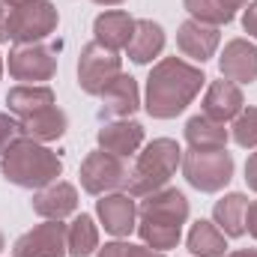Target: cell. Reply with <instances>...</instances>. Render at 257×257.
<instances>
[{"label": "cell", "instance_id": "83f0119b", "mask_svg": "<svg viewBox=\"0 0 257 257\" xmlns=\"http://www.w3.org/2000/svg\"><path fill=\"white\" fill-rule=\"evenodd\" d=\"M15 138H21V135H18V120H15L12 114H0V156L6 153V147H9Z\"/></svg>", "mask_w": 257, "mask_h": 257}, {"label": "cell", "instance_id": "ba28073f", "mask_svg": "<svg viewBox=\"0 0 257 257\" xmlns=\"http://www.w3.org/2000/svg\"><path fill=\"white\" fill-rule=\"evenodd\" d=\"M123 72V57L102 42H87L78 57V87L87 96H102V90Z\"/></svg>", "mask_w": 257, "mask_h": 257}, {"label": "cell", "instance_id": "603a6c76", "mask_svg": "<svg viewBox=\"0 0 257 257\" xmlns=\"http://www.w3.org/2000/svg\"><path fill=\"white\" fill-rule=\"evenodd\" d=\"M186 141L192 150H227L230 128H224V123H218V120L197 114L186 123Z\"/></svg>", "mask_w": 257, "mask_h": 257}, {"label": "cell", "instance_id": "30bf717a", "mask_svg": "<svg viewBox=\"0 0 257 257\" xmlns=\"http://www.w3.org/2000/svg\"><path fill=\"white\" fill-rule=\"evenodd\" d=\"M66 224L63 221H42L33 230L21 233L12 245V257H66Z\"/></svg>", "mask_w": 257, "mask_h": 257}, {"label": "cell", "instance_id": "d6a6232c", "mask_svg": "<svg viewBox=\"0 0 257 257\" xmlns=\"http://www.w3.org/2000/svg\"><path fill=\"white\" fill-rule=\"evenodd\" d=\"M0 42H9V6L0 0Z\"/></svg>", "mask_w": 257, "mask_h": 257}, {"label": "cell", "instance_id": "4316f807", "mask_svg": "<svg viewBox=\"0 0 257 257\" xmlns=\"http://www.w3.org/2000/svg\"><path fill=\"white\" fill-rule=\"evenodd\" d=\"M230 138L242 150H257V105L254 108H242V114L230 126Z\"/></svg>", "mask_w": 257, "mask_h": 257}, {"label": "cell", "instance_id": "d4e9b609", "mask_svg": "<svg viewBox=\"0 0 257 257\" xmlns=\"http://www.w3.org/2000/svg\"><path fill=\"white\" fill-rule=\"evenodd\" d=\"M189 251L194 257H224L227 254V236L218 230L215 221H194L192 230H189V239H186Z\"/></svg>", "mask_w": 257, "mask_h": 257}, {"label": "cell", "instance_id": "6da1fadb", "mask_svg": "<svg viewBox=\"0 0 257 257\" xmlns=\"http://www.w3.org/2000/svg\"><path fill=\"white\" fill-rule=\"evenodd\" d=\"M203 84H206V75L200 66L183 57H165L147 75L144 111L153 120H174L197 99Z\"/></svg>", "mask_w": 257, "mask_h": 257}, {"label": "cell", "instance_id": "cb8c5ba5", "mask_svg": "<svg viewBox=\"0 0 257 257\" xmlns=\"http://www.w3.org/2000/svg\"><path fill=\"white\" fill-rule=\"evenodd\" d=\"M245 3L248 0H183L186 12L194 21H203V24H212V27L230 24L236 18V12L245 9Z\"/></svg>", "mask_w": 257, "mask_h": 257}, {"label": "cell", "instance_id": "8992f818", "mask_svg": "<svg viewBox=\"0 0 257 257\" xmlns=\"http://www.w3.org/2000/svg\"><path fill=\"white\" fill-rule=\"evenodd\" d=\"M60 24V15L51 0H27L21 6H9V42L33 45L48 39Z\"/></svg>", "mask_w": 257, "mask_h": 257}, {"label": "cell", "instance_id": "7a4b0ae2", "mask_svg": "<svg viewBox=\"0 0 257 257\" xmlns=\"http://www.w3.org/2000/svg\"><path fill=\"white\" fill-rule=\"evenodd\" d=\"M189 197L180 189H159V192L141 197L138 206V236L144 245L156 251H171L183 239V224L189 221Z\"/></svg>", "mask_w": 257, "mask_h": 257}, {"label": "cell", "instance_id": "d590c367", "mask_svg": "<svg viewBox=\"0 0 257 257\" xmlns=\"http://www.w3.org/2000/svg\"><path fill=\"white\" fill-rule=\"evenodd\" d=\"M93 3H99V6H120V3H126V0H93Z\"/></svg>", "mask_w": 257, "mask_h": 257}, {"label": "cell", "instance_id": "2e32d148", "mask_svg": "<svg viewBox=\"0 0 257 257\" xmlns=\"http://www.w3.org/2000/svg\"><path fill=\"white\" fill-rule=\"evenodd\" d=\"M33 212L48 221H63L78 212V189L66 180H57L33 194Z\"/></svg>", "mask_w": 257, "mask_h": 257}, {"label": "cell", "instance_id": "d6986e66", "mask_svg": "<svg viewBox=\"0 0 257 257\" xmlns=\"http://www.w3.org/2000/svg\"><path fill=\"white\" fill-rule=\"evenodd\" d=\"M128 60L138 66L153 63L162 51H165V30L159 21H150V18H141L135 21V33H132V42L126 45Z\"/></svg>", "mask_w": 257, "mask_h": 257}, {"label": "cell", "instance_id": "52a82bcc", "mask_svg": "<svg viewBox=\"0 0 257 257\" xmlns=\"http://www.w3.org/2000/svg\"><path fill=\"white\" fill-rule=\"evenodd\" d=\"M128 174H132V168H128L126 159L111 156L105 150L87 153V159L81 162V171H78L81 189L87 194H96V197L128 189Z\"/></svg>", "mask_w": 257, "mask_h": 257}, {"label": "cell", "instance_id": "f35d334b", "mask_svg": "<svg viewBox=\"0 0 257 257\" xmlns=\"http://www.w3.org/2000/svg\"><path fill=\"white\" fill-rule=\"evenodd\" d=\"M0 78H3V57H0Z\"/></svg>", "mask_w": 257, "mask_h": 257}, {"label": "cell", "instance_id": "4fadbf2b", "mask_svg": "<svg viewBox=\"0 0 257 257\" xmlns=\"http://www.w3.org/2000/svg\"><path fill=\"white\" fill-rule=\"evenodd\" d=\"M218 42H221V33L218 27L212 24H203V21H183L180 30H177V48L183 51V57H192L194 63H206L209 57H215L218 51Z\"/></svg>", "mask_w": 257, "mask_h": 257}, {"label": "cell", "instance_id": "e575fe53", "mask_svg": "<svg viewBox=\"0 0 257 257\" xmlns=\"http://www.w3.org/2000/svg\"><path fill=\"white\" fill-rule=\"evenodd\" d=\"M224 257H257V248H236V251H230Z\"/></svg>", "mask_w": 257, "mask_h": 257}, {"label": "cell", "instance_id": "3957f363", "mask_svg": "<svg viewBox=\"0 0 257 257\" xmlns=\"http://www.w3.org/2000/svg\"><path fill=\"white\" fill-rule=\"evenodd\" d=\"M0 174L18 189L39 192V189H45V186L60 180L63 159L54 150H48L45 144H39V141L15 138L6 147V153L0 156Z\"/></svg>", "mask_w": 257, "mask_h": 257}, {"label": "cell", "instance_id": "f1b7e54d", "mask_svg": "<svg viewBox=\"0 0 257 257\" xmlns=\"http://www.w3.org/2000/svg\"><path fill=\"white\" fill-rule=\"evenodd\" d=\"M96 257H128V242H120V239H114V242H105Z\"/></svg>", "mask_w": 257, "mask_h": 257}, {"label": "cell", "instance_id": "7c38bea8", "mask_svg": "<svg viewBox=\"0 0 257 257\" xmlns=\"http://www.w3.org/2000/svg\"><path fill=\"white\" fill-rule=\"evenodd\" d=\"M102 108H99V117L102 120H132V114L141 108V90H138V81L132 75H117L105 90H102Z\"/></svg>", "mask_w": 257, "mask_h": 257}, {"label": "cell", "instance_id": "5bb4252c", "mask_svg": "<svg viewBox=\"0 0 257 257\" xmlns=\"http://www.w3.org/2000/svg\"><path fill=\"white\" fill-rule=\"evenodd\" d=\"M218 72L224 81L233 84H254L257 81V45L248 39H230L218 57Z\"/></svg>", "mask_w": 257, "mask_h": 257}, {"label": "cell", "instance_id": "484cf974", "mask_svg": "<svg viewBox=\"0 0 257 257\" xmlns=\"http://www.w3.org/2000/svg\"><path fill=\"white\" fill-rule=\"evenodd\" d=\"M66 245L69 257H90L93 251H99V227L93 215L81 212L72 218V224H66Z\"/></svg>", "mask_w": 257, "mask_h": 257}, {"label": "cell", "instance_id": "9c48e42d", "mask_svg": "<svg viewBox=\"0 0 257 257\" xmlns=\"http://www.w3.org/2000/svg\"><path fill=\"white\" fill-rule=\"evenodd\" d=\"M9 75L21 84H42L57 75V51L45 48L39 42L33 45H15L9 51Z\"/></svg>", "mask_w": 257, "mask_h": 257}, {"label": "cell", "instance_id": "7402d4cb", "mask_svg": "<svg viewBox=\"0 0 257 257\" xmlns=\"http://www.w3.org/2000/svg\"><path fill=\"white\" fill-rule=\"evenodd\" d=\"M245 209H248V197L242 192H230L221 200H215L212 206V221L218 224V230L230 239H239L245 233Z\"/></svg>", "mask_w": 257, "mask_h": 257}, {"label": "cell", "instance_id": "1f68e13d", "mask_svg": "<svg viewBox=\"0 0 257 257\" xmlns=\"http://www.w3.org/2000/svg\"><path fill=\"white\" fill-rule=\"evenodd\" d=\"M245 230L257 239V200H251L248 209H245Z\"/></svg>", "mask_w": 257, "mask_h": 257}, {"label": "cell", "instance_id": "ffe728a7", "mask_svg": "<svg viewBox=\"0 0 257 257\" xmlns=\"http://www.w3.org/2000/svg\"><path fill=\"white\" fill-rule=\"evenodd\" d=\"M93 33H96V42H102L111 51H120V48H126L128 42H132L135 18L128 15L126 9H108V12L96 15Z\"/></svg>", "mask_w": 257, "mask_h": 257}, {"label": "cell", "instance_id": "8d00e7d4", "mask_svg": "<svg viewBox=\"0 0 257 257\" xmlns=\"http://www.w3.org/2000/svg\"><path fill=\"white\" fill-rule=\"evenodd\" d=\"M6 6H21V3H27V0H3Z\"/></svg>", "mask_w": 257, "mask_h": 257}, {"label": "cell", "instance_id": "277c9868", "mask_svg": "<svg viewBox=\"0 0 257 257\" xmlns=\"http://www.w3.org/2000/svg\"><path fill=\"white\" fill-rule=\"evenodd\" d=\"M183 165V150L177 141L171 138H156L150 141L135 165H132V174H128V189L126 192L132 197H147V194L159 192L168 186V180L177 174V168Z\"/></svg>", "mask_w": 257, "mask_h": 257}, {"label": "cell", "instance_id": "9a60e30c", "mask_svg": "<svg viewBox=\"0 0 257 257\" xmlns=\"http://www.w3.org/2000/svg\"><path fill=\"white\" fill-rule=\"evenodd\" d=\"M203 117H209V120H218V123H233L239 114H242V108H245V99H242V90H239V84H233V81H212L209 87H206V93H203Z\"/></svg>", "mask_w": 257, "mask_h": 257}, {"label": "cell", "instance_id": "8fae6325", "mask_svg": "<svg viewBox=\"0 0 257 257\" xmlns=\"http://www.w3.org/2000/svg\"><path fill=\"white\" fill-rule=\"evenodd\" d=\"M96 218L102 221V227L123 239L128 236L135 227H138V203L128 192H111V194H102L96 200Z\"/></svg>", "mask_w": 257, "mask_h": 257}, {"label": "cell", "instance_id": "f546056e", "mask_svg": "<svg viewBox=\"0 0 257 257\" xmlns=\"http://www.w3.org/2000/svg\"><path fill=\"white\" fill-rule=\"evenodd\" d=\"M242 27H245V33L257 39V0L254 3H248V9L242 12Z\"/></svg>", "mask_w": 257, "mask_h": 257}, {"label": "cell", "instance_id": "836d02e7", "mask_svg": "<svg viewBox=\"0 0 257 257\" xmlns=\"http://www.w3.org/2000/svg\"><path fill=\"white\" fill-rule=\"evenodd\" d=\"M128 257H165V251H156L150 245H128Z\"/></svg>", "mask_w": 257, "mask_h": 257}, {"label": "cell", "instance_id": "e0dca14e", "mask_svg": "<svg viewBox=\"0 0 257 257\" xmlns=\"http://www.w3.org/2000/svg\"><path fill=\"white\" fill-rule=\"evenodd\" d=\"M96 141H99V150H105L111 156H120V159H128L144 144V126L135 123V120H111V123H105L99 128Z\"/></svg>", "mask_w": 257, "mask_h": 257}, {"label": "cell", "instance_id": "5b68a950", "mask_svg": "<svg viewBox=\"0 0 257 257\" xmlns=\"http://www.w3.org/2000/svg\"><path fill=\"white\" fill-rule=\"evenodd\" d=\"M183 177L186 183L203 194L221 192L233 180V156L227 150H186L183 153Z\"/></svg>", "mask_w": 257, "mask_h": 257}, {"label": "cell", "instance_id": "ac0fdd59", "mask_svg": "<svg viewBox=\"0 0 257 257\" xmlns=\"http://www.w3.org/2000/svg\"><path fill=\"white\" fill-rule=\"evenodd\" d=\"M69 128V117H66L63 108L51 105V108H42L36 114H27L18 120V135L21 138H30V141H39V144H51V141H60Z\"/></svg>", "mask_w": 257, "mask_h": 257}, {"label": "cell", "instance_id": "74e56055", "mask_svg": "<svg viewBox=\"0 0 257 257\" xmlns=\"http://www.w3.org/2000/svg\"><path fill=\"white\" fill-rule=\"evenodd\" d=\"M3 248H6V239H3V233H0V251H3Z\"/></svg>", "mask_w": 257, "mask_h": 257}, {"label": "cell", "instance_id": "44dd1931", "mask_svg": "<svg viewBox=\"0 0 257 257\" xmlns=\"http://www.w3.org/2000/svg\"><path fill=\"white\" fill-rule=\"evenodd\" d=\"M57 99H54V90L48 84H18L6 93V105H9V114L15 120L27 117V114H36L42 108H51Z\"/></svg>", "mask_w": 257, "mask_h": 257}, {"label": "cell", "instance_id": "4dcf8cb0", "mask_svg": "<svg viewBox=\"0 0 257 257\" xmlns=\"http://www.w3.org/2000/svg\"><path fill=\"white\" fill-rule=\"evenodd\" d=\"M245 183H248L251 192H257V153H251L248 162H245Z\"/></svg>", "mask_w": 257, "mask_h": 257}]
</instances>
